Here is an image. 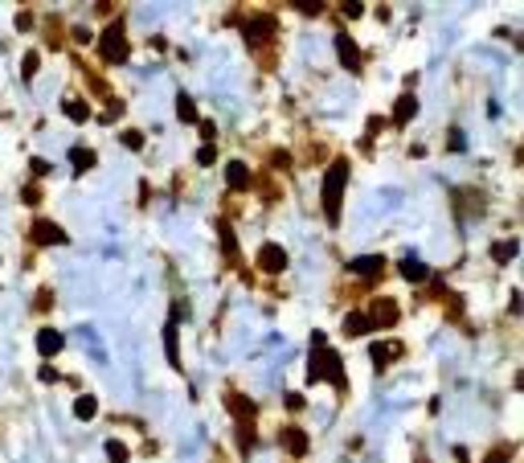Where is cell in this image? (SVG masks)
<instances>
[{"label":"cell","mask_w":524,"mask_h":463,"mask_svg":"<svg viewBox=\"0 0 524 463\" xmlns=\"http://www.w3.org/2000/svg\"><path fill=\"white\" fill-rule=\"evenodd\" d=\"M29 238L42 242V246H62V242H70V234L62 230L58 222H49V218H37V222L29 226Z\"/></svg>","instance_id":"277c9868"},{"label":"cell","mask_w":524,"mask_h":463,"mask_svg":"<svg viewBox=\"0 0 524 463\" xmlns=\"http://www.w3.org/2000/svg\"><path fill=\"white\" fill-rule=\"evenodd\" d=\"M295 8H299V12H307V17H315V12H324V4H320V0H299Z\"/></svg>","instance_id":"4dcf8cb0"},{"label":"cell","mask_w":524,"mask_h":463,"mask_svg":"<svg viewBox=\"0 0 524 463\" xmlns=\"http://www.w3.org/2000/svg\"><path fill=\"white\" fill-rule=\"evenodd\" d=\"M259 271H266V275H283V271H287V250H283L279 242H262Z\"/></svg>","instance_id":"5b68a950"},{"label":"cell","mask_w":524,"mask_h":463,"mask_svg":"<svg viewBox=\"0 0 524 463\" xmlns=\"http://www.w3.org/2000/svg\"><path fill=\"white\" fill-rule=\"evenodd\" d=\"M401 275L410 279V283H426L430 279V267L418 263V259H401Z\"/></svg>","instance_id":"9a60e30c"},{"label":"cell","mask_w":524,"mask_h":463,"mask_svg":"<svg viewBox=\"0 0 524 463\" xmlns=\"http://www.w3.org/2000/svg\"><path fill=\"white\" fill-rule=\"evenodd\" d=\"M344 332H349V336H365V332H373V328H369V316H365V312H349V316H344Z\"/></svg>","instance_id":"ffe728a7"},{"label":"cell","mask_w":524,"mask_h":463,"mask_svg":"<svg viewBox=\"0 0 524 463\" xmlns=\"http://www.w3.org/2000/svg\"><path fill=\"white\" fill-rule=\"evenodd\" d=\"M225 181H229V189H246L250 185V168H246L242 160H229V164H225Z\"/></svg>","instance_id":"5bb4252c"},{"label":"cell","mask_w":524,"mask_h":463,"mask_svg":"<svg viewBox=\"0 0 524 463\" xmlns=\"http://www.w3.org/2000/svg\"><path fill=\"white\" fill-rule=\"evenodd\" d=\"M176 115H180V123H197L201 115H197V103H193V94H176Z\"/></svg>","instance_id":"2e32d148"},{"label":"cell","mask_w":524,"mask_h":463,"mask_svg":"<svg viewBox=\"0 0 524 463\" xmlns=\"http://www.w3.org/2000/svg\"><path fill=\"white\" fill-rule=\"evenodd\" d=\"M242 33H246V46H262L270 33H274V17L270 12H259V17H250L246 25H242Z\"/></svg>","instance_id":"52a82bcc"},{"label":"cell","mask_w":524,"mask_h":463,"mask_svg":"<svg viewBox=\"0 0 524 463\" xmlns=\"http://www.w3.org/2000/svg\"><path fill=\"white\" fill-rule=\"evenodd\" d=\"M94 414H98V398H94V394H82V398L74 402V418H82V422H90Z\"/></svg>","instance_id":"44dd1931"},{"label":"cell","mask_w":524,"mask_h":463,"mask_svg":"<svg viewBox=\"0 0 524 463\" xmlns=\"http://www.w3.org/2000/svg\"><path fill=\"white\" fill-rule=\"evenodd\" d=\"M62 349H66L62 332H53V328H42V332H37V353H42V357H58Z\"/></svg>","instance_id":"4fadbf2b"},{"label":"cell","mask_w":524,"mask_h":463,"mask_svg":"<svg viewBox=\"0 0 524 463\" xmlns=\"http://www.w3.org/2000/svg\"><path fill=\"white\" fill-rule=\"evenodd\" d=\"M33 29V12H17V33H29Z\"/></svg>","instance_id":"1f68e13d"},{"label":"cell","mask_w":524,"mask_h":463,"mask_svg":"<svg viewBox=\"0 0 524 463\" xmlns=\"http://www.w3.org/2000/svg\"><path fill=\"white\" fill-rule=\"evenodd\" d=\"M62 111H66V119H70V123H87V119H90V107L82 103V98H70V103H62Z\"/></svg>","instance_id":"ac0fdd59"},{"label":"cell","mask_w":524,"mask_h":463,"mask_svg":"<svg viewBox=\"0 0 524 463\" xmlns=\"http://www.w3.org/2000/svg\"><path fill=\"white\" fill-rule=\"evenodd\" d=\"M164 353H168L173 369H180V353H176V324H173V320L164 324Z\"/></svg>","instance_id":"603a6c76"},{"label":"cell","mask_w":524,"mask_h":463,"mask_svg":"<svg viewBox=\"0 0 524 463\" xmlns=\"http://www.w3.org/2000/svg\"><path fill=\"white\" fill-rule=\"evenodd\" d=\"M70 164H74V173H87L90 164H94V152L90 148H74L70 152Z\"/></svg>","instance_id":"cb8c5ba5"},{"label":"cell","mask_w":524,"mask_h":463,"mask_svg":"<svg viewBox=\"0 0 524 463\" xmlns=\"http://www.w3.org/2000/svg\"><path fill=\"white\" fill-rule=\"evenodd\" d=\"M508 460H512V447H496V451H487L483 463H508Z\"/></svg>","instance_id":"f1b7e54d"},{"label":"cell","mask_w":524,"mask_h":463,"mask_svg":"<svg viewBox=\"0 0 524 463\" xmlns=\"http://www.w3.org/2000/svg\"><path fill=\"white\" fill-rule=\"evenodd\" d=\"M279 439H283V451H287V455H295V460H299V455H307V435L299 430V426H287Z\"/></svg>","instance_id":"7c38bea8"},{"label":"cell","mask_w":524,"mask_h":463,"mask_svg":"<svg viewBox=\"0 0 524 463\" xmlns=\"http://www.w3.org/2000/svg\"><path fill=\"white\" fill-rule=\"evenodd\" d=\"M42 381H58V369L53 365H42Z\"/></svg>","instance_id":"74e56055"},{"label":"cell","mask_w":524,"mask_h":463,"mask_svg":"<svg viewBox=\"0 0 524 463\" xmlns=\"http://www.w3.org/2000/svg\"><path fill=\"white\" fill-rule=\"evenodd\" d=\"M49 299H53L49 291H37V299H33V304H37V312H45V308H49Z\"/></svg>","instance_id":"d590c367"},{"label":"cell","mask_w":524,"mask_h":463,"mask_svg":"<svg viewBox=\"0 0 524 463\" xmlns=\"http://www.w3.org/2000/svg\"><path fill=\"white\" fill-rule=\"evenodd\" d=\"M516 250H521V242H512V238L491 242V259H496V263H512V259H516Z\"/></svg>","instance_id":"e0dca14e"},{"label":"cell","mask_w":524,"mask_h":463,"mask_svg":"<svg viewBox=\"0 0 524 463\" xmlns=\"http://www.w3.org/2000/svg\"><path fill=\"white\" fill-rule=\"evenodd\" d=\"M98 53L107 62H128V29H123V21H111L107 25V33L98 37Z\"/></svg>","instance_id":"3957f363"},{"label":"cell","mask_w":524,"mask_h":463,"mask_svg":"<svg viewBox=\"0 0 524 463\" xmlns=\"http://www.w3.org/2000/svg\"><path fill=\"white\" fill-rule=\"evenodd\" d=\"M467 148V136L463 132H451V152H463Z\"/></svg>","instance_id":"d6a6232c"},{"label":"cell","mask_w":524,"mask_h":463,"mask_svg":"<svg viewBox=\"0 0 524 463\" xmlns=\"http://www.w3.org/2000/svg\"><path fill=\"white\" fill-rule=\"evenodd\" d=\"M225 402H229V414L238 418V426H250L254 414H259V410H254V402H250V398H242V394H229Z\"/></svg>","instance_id":"30bf717a"},{"label":"cell","mask_w":524,"mask_h":463,"mask_svg":"<svg viewBox=\"0 0 524 463\" xmlns=\"http://www.w3.org/2000/svg\"><path fill=\"white\" fill-rule=\"evenodd\" d=\"M307 377L311 381H332L344 390V365H340V353L328 349L324 332H311V361H307Z\"/></svg>","instance_id":"6da1fadb"},{"label":"cell","mask_w":524,"mask_h":463,"mask_svg":"<svg viewBox=\"0 0 524 463\" xmlns=\"http://www.w3.org/2000/svg\"><path fill=\"white\" fill-rule=\"evenodd\" d=\"M21 197H25V205H37V201H42V193H37L33 185H25V193H21Z\"/></svg>","instance_id":"836d02e7"},{"label":"cell","mask_w":524,"mask_h":463,"mask_svg":"<svg viewBox=\"0 0 524 463\" xmlns=\"http://www.w3.org/2000/svg\"><path fill=\"white\" fill-rule=\"evenodd\" d=\"M103 451H107V463H128L131 460V451L119 443V439H107V443H103Z\"/></svg>","instance_id":"7402d4cb"},{"label":"cell","mask_w":524,"mask_h":463,"mask_svg":"<svg viewBox=\"0 0 524 463\" xmlns=\"http://www.w3.org/2000/svg\"><path fill=\"white\" fill-rule=\"evenodd\" d=\"M344 185H349V160H332V168H328V177H324V189H320V205H324L328 226H340Z\"/></svg>","instance_id":"7a4b0ae2"},{"label":"cell","mask_w":524,"mask_h":463,"mask_svg":"<svg viewBox=\"0 0 524 463\" xmlns=\"http://www.w3.org/2000/svg\"><path fill=\"white\" fill-rule=\"evenodd\" d=\"M340 12H344V17H352V21H356V17H360V12H365V8H360V4H352V0H349V4H344V8H340Z\"/></svg>","instance_id":"e575fe53"},{"label":"cell","mask_w":524,"mask_h":463,"mask_svg":"<svg viewBox=\"0 0 524 463\" xmlns=\"http://www.w3.org/2000/svg\"><path fill=\"white\" fill-rule=\"evenodd\" d=\"M283 402H287V410H304V406H307V398H304V394H295V390H291Z\"/></svg>","instance_id":"f546056e"},{"label":"cell","mask_w":524,"mask_h":463,"mask_svg":"<svg viewBox=\"0 0 524 463\" xmlns=\"http://www.w3.org/2000/svg\"><path fill=\"white\" fill-rule=\"evenodd\" d=\"M356 279H365V283H377V279L385 275V259L381 254H365V259H352V267H349Z\"/></svg>","instance_id":"9c48e42d"},{"label":"cell","mask_w":524,"mask_h":463,"mask_svg":"<svg viewBox=\"0 0 524 463\" xmlns=\"http://www.w3.org/2000/svg\"><path fill=\"white\" fill-rule=\"evenodd\" d=\"M119 143H123V148H131V152H139V148H143V132H139V128H128V132L119 136Z\"/></svg>","instance_id":"484cf974"},{"label":"cell","mask_w":524,"mask_h":463,"mask_svg":"<svg viewBox=\"0 0 524 463\" xmlns=\"http://www.w3.org/2000/svg\"><path fill=\"white\" fill-rule=\"evenodd\" d=\"M221 250H225L229 259L238 254V242H234V230H229V226H221Z\"/></svg>","instance_id":"83f0119b"},{"label":"cell","mask_w":524,"mask_h":463,"mask_svg":"<svg viewBox=\"0 0 524 463\" xmlns=\"http://www.w3.org/2000/svg\"><path fill=\"white\" fill-rule=\"evenodd\" d=\"M29 173H37V177H45V173H49V164H45V160H33V164H29Z\"/></svg>","instance_id":"8d00e7d4"},{"label":"cell","mask_w":524,"mask_h":463,"mask_svg":"<svg viewBox=\"0 0 524 463\" xmlns=\"http://www.w3.org/2000/svg\"><path fill=\"white\" fill-rule=\"evenodd\" d=\"M336 58H340V66H344L349 74H360V66H365V58H360V49H356V42H352V37L344 33V29L336 33Z\"/></svg>","instance_id":"8992f818"},{"label":"cell","mask_w":524,"mask_h":463,"mask_svg":"<svg viewBox=\"0 0 524 463\" xmlns=\"http://www.w3.org/2000/svg\"><path fill=\"white\" fill-rule=\"evenodd\" d=\"M365 316H369V328H393L401 312H397V304H393V299H373V308H369Z\"/></svg>","instance_id":"ba28073f"},{"label":"cell","mask_w":524,"mask_h":463,"mask_svg":"<svg viewBox=\"0 0 524 463\" xmlns=\"http://www.w3.org/2000/svg\"><path fill=\"white\" fill-rule=\"evenodd\" d=\"M37 70H42V58L29 49V53L21 58V78H25V82H33V74H37Z\"/></svg>","instance_id":"d4e9b609"},{"label":"cell","mask_w":524,"mask_h":463,"mask_svg":"<svg viewBox=\"0 0 524 463\" xmlns=\"http://www.w3.org/2000/svg\"><path fill=\"white\" fill-rule=\"evenodd\" d=\"M414 115H418V98H414V94H401V98L393 103V115H390V119H393V128H405Z\"/></svg>","instance_id":"8fae6325"},{"label":"cell","mask_w":524,"mask_h":463,"mask_svg":"<svg viewBox=\"0 0 524 463\" xmlns=\"http://www.w3.org/2000/svg\"><path fill=\"white\" fill-rule=\"evenodd\" d=\"M213 160H218V148H213V143H201V148H197V164H201V168H209Z\"/></svg>","instance_id":"4316f807"},{"label":"cell","mask_w":524,"mask_h":463,"mask_svg":"<svg viewBox=\"0 0 524 463\" xmlns=\"http://www.w3.org/2000/svg\"><path fill=\"white\" fill-rule=\"evenodd\" d=\"M397 353H401L397 344H385V340H377V344H373V365H377V369H385V365H390Z\"/></svg>","instance_id":"d6986e66"}]
</instances>
